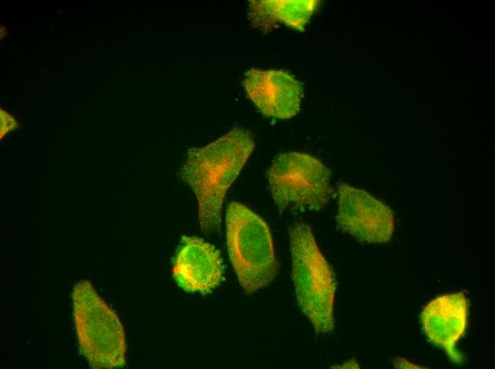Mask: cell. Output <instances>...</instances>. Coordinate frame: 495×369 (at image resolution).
Masks as SVG:
<instances>
[{
	"instance_id": "obj_4",
	"label": "cell",
	"mask_w": 495,
	"mask_h": 369,
	"mask_svg": "<svg viewBox=\"0 0 495 369\" xmlns=\"http://www.w3.org/2000/svg\"><path fill=\"white\" fill-rule=\"evenodd\" d=\"M73 314L80 350L92 368H117L126 364L122 325L91 282L82 280L73 290Z\"/></svg>"
},
{
	"instance_id": "obj_8",
	"label": "cell",
	"mask_w": 495,
	"mask_h": 369,
	"mask_svg": "<svg viewBox=\"0 0 495 369\" xmlns=\"http://www.w3.org/2000/svg\"><path fill=\"white\" fill-rule=\"evenodd\" d=\"M243 84L250 99L267 116L289 119L300 109L302 86L286 72L252 69L245 75Z\"/></svg>"
},
{
	"instance_id": "obj_11",
	"label": "cell",
	"mask_w": 495,
	"mask_h": 369,
	"mask_svg": "<svg viewBox=\"0 0 495 369\" xmlns=\"http://www.w3.org/2000/svg\"><path fill=\"white\" fill-rule=\"evenodd\" d=\"M1 139L4 138L8 133L16 129L18 127V123L15 118L10 114L7 111L1 107Z\"/></svg>"
},
{
	"instance_id": "obj_3",
	"label": "cell",
	"mask_w": 495,
	"mask_h": 369,
	"mask_svg": "<svg viewBox=\"0 0 495 369\" xmlns=\"http://www.w3.org/2000/svg\"><path fill=\"white\" fill-rule=\"evenodd\" d=\"M227 246L230 262L245 293L265 287L276 277L279 265L267 223L238 202L226 211Z\"/></svg>"
},
{
	"instance_id": "obj_10",
	"label": "cell",
	"mask_w": 495,
	"mask_h": 369,
	"mask_svg": "<svg viewBox=\"0 0 495 369\" xmlns=\"http://www.w3.org/2000/svg\"><path fill=\"white\" fill-rule=\"evenodd\" d=\"M319 2L316 0L251 1L249 15L252 24L265 31L278 22L303 31Z\"/></svg>"
},
{
	"instance_id": "obj_2",
	"label": "cell",
	"mask_w": 495,
	"mask_h": 369,
	"mask_svg": "<svg viewBox=\"0 0 495 369\" xmlns=\"http://www.w3.org/2000/svg\"><path fill=\"white\" fill-rule=\"evenodd\" d=\"M292 278L301 310L316 333L325 334L334 326L333 309L336 284L331 266L319 250L310 226L303 222L289 229Z\"/></svg>"
},
{
	"instance_id": "obj_7",
	"label": "cell",
	"mask_w": 495,
	"mask_h": 369,
	"mask_svg": "<svg viewBox=\"0 0 495 369\" xmlns=\"http://www.w3.org/2000/svg\"><path fill=\"white\" fill-rule=\"evenodd\" d=\"M172 275L186 292L208 294L223 279V263L220 251L201 238L183 236L175 257Z\"/></svg>"
},
{
	"instance_id": "obj_9",
	"label": "cell",
	"mask_w": 495,
	"mask_h": 369,
	"mask_svg": "<svg viewBox=\"0 0 495 369\" xmlns=\"http://www.w3.org/2000/svg\"><path fill=\"white\" fill-rule=\"evenodd\" d=\"M467 300L462 292L444 294L431 300L421 314V322L428 339L442 348L452 361L462 363L456 345L467 325Z\"/></svg>"
},
{
	"instance_id": "obj_1",
	"label": "cell",
	"mask_w": 495,
	"mask_h": 369,
	"mask_svg": "<svg viewBox=\"0 0 495 369\" xmlns=\"http://www.w3.org/2000/svg\"><path fill=\"white\" fill-rule=\"evenodd\" d=\"M254 148L249 131L235 128L203 147L188 151L181 175L196 197L203 233L220 230L226 193Z\"/></svg>"
},
{
	"instance_id": "obj_12",
	"label": "cell",
	"mask_w": 495,
	"mask_h": 369,
	"mask_svg": "<svg viewBox=\"0 0 495 369\" xmlns=\"http://www.w3.org/2000/svg\"><path fill=\"white\" fill-rule=\"evenodd\" d=\"M0 31H0V33H1V38H4V37L6 35V34L8 33L7 28H6V27H5L4 26H1V30H0Z\"/></svg>"
},
{
	"instance_id": "obj_6",
	"label": "cell",
	"mask_w": 495,
	"mask_h": 369,
	"mask_svg": "<svg viewBox=\"0 0 495 369\" xmlns=\"http://www.w3.org/2000/svg\"><path fill=\"white\" fill-rule=\"evenodd\" d=\"M336 219L341 230L363 242H387L393 233L390 208L368 192L345 183L339 185Z\"/></svg>"
},
{
	"instance_id": "obj_5",
	"label": "cell",
	"mask_w": 495,
	"mask_h": 369,
	"mask_svg": "<svg viewBox=\"0 0 495 369\" xmlns=\"http://www.w3.org/2000/svg\"><path fill=\"white\" fill-rule=\"evenodd\" d=\"M267 180L275 203L281 211H316L332 196L330 170L307 154H280L267 171Z\"/></svg>"
}]
</instances>
